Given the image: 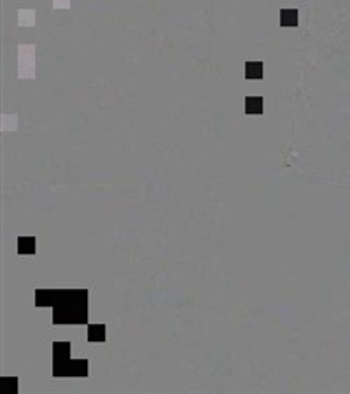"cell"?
<instances>
[{
	"mask_svg": "<svg viewBox=\"0 0 350 394\" xmlns=\"http://www.w3.org/2000/svg\"><path fill=\"white\" fill-rule=\"evenodd\" d=\"M88 340L89 342H104L105 340V326L104 324H91L88 328Z\"/></svg>",
	"mask_w": 350,
	"mask_h": 394,
	"instance_id": "9c48e42d",
	"label": "cell"
},
{
	"mask_svg": "<svg viewBox=\"0 0 350 394\" xmlns=\"http://www.w3.org/2000/svg\"><path fill=\"white\" fill-rule=\"evenodd\" d=\"M18 254H35V238H32V236H19Z\"/></svg>",
	"mask_w": 350,
	"mask_h": 394,
	"instance_id": "8992f818",
	"label": "cell"
},
{
	"mask_svg": "<svg viewBox=\"0 0 350 394\" xmlns=\"http://www.w3.org/2000/svg\"><path fill=\"white\" fill-rule=\"evenodd\" d=\"M60 291L54 289H37L35 291V305L37 307H54Z\"/></svg>",
	"mask_w": 350,
	"mask_h": 394,
	"instance_id": "3957f363",
	"label": "cell"
},
{
	"mask_svg": "<svg viewBox=\"0 0 350 394\" xmlns=\"http://www.w3.org/2000/svg\"><path fill=\"white\" fill-rule=\"evenodd\" d=\"M2 391H4L5 394L16 393V391H18V380L12 379V377H5V379L2 380Z\"/></svg>",
	"mask_w": 350,
	"mask_h": 394,
	"instance_id": "30bf717a",
	"label": "cell"
},
{
	"mask_svg": "<svg viewBox=\"0 0 350 394\" xmlns=\"http://www.w3.org/2000/svg\"><path fill=\"white\" fill-rule=\"evenodd\" d=\"M19 23L25 25V23H34V11H19Z\"/></svg>",
	"mask_w": 350,
	"mask_h": 394,
	"instance_id": "8fae6325",
	"label": "cell"
},
{
	"mask_svg": "<svg viewBox=\"0 0 350 394\" xmlns=\"http://www.w3.org/2000/svg\"><path fill=\"white\" fill-rule=\"evenodd\" d=\"M53 357L54 364H67L70 361V344L58 342L53 345Z\"/></svg>",
	"mask_w": 350,
	"mask_h": 394,
	"instance_id": "277c9868",
	"label": "cell"
},
{
	"mask_svg": "<svg viewBox=\"0 0 350 394\" xmlns=\"http://www.w3.org/2000/svg\"><path fill=\"white\" fill-rule=\"evenodd\" d=\"M88 321V291L62 289L54 303V324H84Z\"/></svg>",
	"mask_w": 350,
	"mask_h": 394,
	"instance_id": "6da1fadb",
	"label": "cell"
},
{
	"mask_svg": "<svg viewBox=\"0 0 350 394\" xmlns=\"http://www.w3.org/2000/svg\"><path fill=\"white\" fill-rule=\"evenodd\" d=\"M245 112L247 114H263V98L261 97H247L245 98Z\"/></svg>",
	"mask_w": 350,
	"mask_h": 394,
	"instance_id": "52a82bcc",
	"label": "cell"
},
{
	"mask_svg": "<svg viewBox=\"0 0 350 394\" xmlns=\"http://www.w3.org/2000/svg\"><path fill=\"white\" fill-rule=\"evenodd\" d=\"M282 27H298V11L296 9H282L280 11Z\"/></svg>",
	"mask_w": 350,
	"mask_h": 394,
	"instance_id": "5b68a950",
	"label": "cell"
},
{
	"mask_svg": "<svg viewBox=\"0 0 350 394\" xmlns=\"http://www.w3.org/2000/svg\"><path fill=\"white\" fill-rule=\"evenodd\" d=\"M70 0H54V7H69Z\"/></svg>",
	"mask_w": 350,
	"mask_h": 394,
	"instance_id": "7c38bea8",
	"label": "cell"
},
{
	"mask_svg": "<svg viewBox=\"0 0 350 394\" xmlns=\"http://www.w3.org/2000/svg\"><path fill=\"white\" fill-rule=\"evenodd\" d=\"M54 377H86L88 375V361L70 359L67 364H54Z\"/></svg>",
	"mask_w": 350,
	"mask_h": 394,
	"instance_id": "7a4b0ae2",
	"label": "cell"
},
{
	"mask_svg": "<svg viewBox=\"0 0 350 394\" xmlns=\"http://www.w3.org/2000/svg\"><path fill=\"white\" fill-rule=\"evenodd\" d=\"M245 78L247 79H261L263 78V63L261 62H247L245 63Z\"/></svg>",
	"mask_w": 350,
	"mask_h": 394,
	"instance_id": "ba28073f",
	"label": "cell"
}]
</instances>
